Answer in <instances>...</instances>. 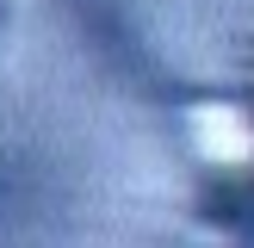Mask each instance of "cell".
<instances>
[{
    "label": "cell",
    "mask_w": 254,
    "mask_h": 248,
    "mask_svg": "<svg viewBox=\"0 0 254 248\" xmlns=\"http://www.w3.org/2000/svg\"><path fill=\"white\" fill-rule=\"evenodd\" d=\"M186 136L205 161H248L254 155V118L236 99H205L186 112Z\"/></svg>",
    "instance_id": "obj_1"
}]
</instances>
